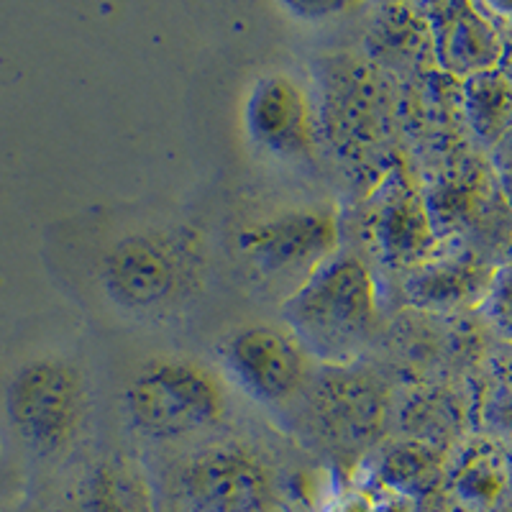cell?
Instances as JSON below:
<instances>
[{"label":"cell","instance_id":"52a82bcc","mask_svg":"<svg viewBox=\"0 0 512 512\" xmlns=\"http://www.w3.org/2000/svg\"><path fill=\"white\" fill-rule=\"evenodd\" d=\"M310 441L333 456L359 454L379 438L390 410L382 379L356 364L318 367L295 402Z\"/></svg>","mask_w":512,"mask_h":512},{"label":"cell","instance_id":"2e32d148","mask_svg":"<svg viewBox=\"0 0 512 512\" xmlns=\"http://www.w3.org/2000/svg\"><path fill=\"white\" fill-rule=\"evenodd\" d=\"M397 16H390L384 8V16L374 24L372 36H369V57L382 70L390 72L392 62H413V54L423 44L431 47V36L425 26L423 13L410 16L408 8H395Z\"/></svg>","mask_w":512,"mask_h":512},{"label":"cell","instance_id":"30bf717a","mask_svg":"<svg viewBox=\"0 0 512 512\" xmlns=\"http://www.w3.org/2000/svg\"><path fill=\"white\" fill-rule=\"evenodd\" d=\"M241 123L246 141L274 162L305 164L320 149L313 90L292 72L256 77L244 95Z\"/></svg>","mask_w":512,"mask_h":512},{"label":"cell","instance_id":"5bb4252c","mask_svg":"<svg viewBox=\"0 0 512 512\" xmlns=\"http://www.w3.org/2000/svg\"><path fill=\"white\" fill-rule=\"evenodd\" d=\"M492 274L495 269H487L474 254H438L433 249L405 272V295L420 310H451L469 300L482 303Z\"/></svg>","mask_w":512,"mask_h":512},{"label":"cell","instance_id":"7c38bea8","mask_svg":"<svg viewBox=\"0 0 512 512\" xmlns=\"http://www.w3.org/2000/svg\"><path fill=\"white\" fill-rule=\"evenodd\" d=\"M431 36V54L443 72L469 80L500 67L505 41L479 6L436 3L420 8Z\"/></svg>","mask_w":512,"mask_h":512},{"label":"cell","instance_id":"e0dca14e","mask_svg":"<svg viewBox=\"0 0 512 512\" xmlns=\"http://www.w3.org/2000/svg\"><path fill=\"white\" fill-rule=\"evenodd\" d=\"M479 308L489 326L512 344V259L495 269Z\"/></svg>","mask_w":512,"mask_h":512},{"label":"cell","instance_id":"d6986e66","mask_svg":"<svg viewBox=\"0 0 512 512\" xmlns=\"http://www.w3.org/2000/svg\"><path fill=\"white\" fill-rule=\"evenodd\" d=\"M497 70H500V75L505 77L507 85L512 88V47H505V52H502V59H500V67H497Z\"/></svg>","mask_w":512,"mask_h":512},{"label":"cell","instance_id":"4fadbf2b","mask_svg":"<svg viewBox=\"0 0 512 512\" xmlns=\"http://www.w3.org/2000/svg\"><path fill=\"white\" fill-rule=\"evenodd\" d=\"M157 492L139 461L103 456L77 474L52 512H157Z\"/></svg>","mask_w":512,"mask_h":512},{"label":"cell","instance_id":"277c9868","mask_svg":"<svg viewBox=\"0 0 512 512\" xmlns=\"http://www.w3.org/2000/svg\"><path fill=\"white\" fill-rule=\"evenodd\" d=\"M313 98L320 141L338 162L356 172L395 164L390 162V144L400 103L392 72L367 57L333 54L320 59Z\"/></svg>","mask_w":512,"mask_h":512},{"label":"cell","instance_id":"3957f363","mask_svg":"<svg viewBox=\"0 0 512 512\" xmlns=\"http://www.w3.org/2000/svg\"><path fill=\"white\" fill-rule=\"evenodd\" d=\"M341 236L336 205L295 200L241 218L228 236V254L246 285L282 305L341 249Z\"/></svg>","mask_w":512,"mask_h":512},{"label":"cell","instance_id":"ba28073f","mask_svg":"<svg viewBox=\"0 0 512 512\" xmlns=\"http://www.w3.org/2000/svg\"><path fill=\"white\" fill-rule=\"evenodd\" d=\"M223 382L269 410L290 408L308 387L315 367L295 333L282 323H246L216 344Z\"/></svg>","mask_w":512,"mask_h":512},{"label":"cell","instance_id":"9c48e42d","mask_svg":"<svg viewBox=\"0 0 512 512\" xmlns=\"http://www.w3.org/2000/svg\"><path fill=\"white\" fill-rule=\"evenodd\" d=\"M175 512H277L280 487L259 451L241 443H213L177 469Z\"/></svg>","mask_w":512,"mask_h":512},{"label":"cell","instance_id":"8fae6325","mask_svg":"<svg viewBox=\"0 0 512 512\" xmlns=\"http://www.w3.org/2000/svg\"><path fill=\"white\" fill-rule=\"evenodd\" d=\"M359 205V241L387 269L408 272L433 251L431 213L402 162L392 164Z\"/></svg>","mask_w":512,"mask_h":512},{"label":"cell","instance_id":"ac0fdd59","mask_svg":"<svg viewBox=\"0 0 512 512\" xmlns=\"http://www.w3.org/2000/svg\"><path fill=\"white\" fill-rule=\"evenodd\" d=\"M482 413L497 428H512V372L492 377Z\"/></svg>","mask_w":512,"mask_h":512},{"label":"cell","instance_id":"6da1fadb","mask_svg":"<svg viewBox=\"0 0 512 512\" xmlns=\"http://www.w3.org/2000/svg\"><path fill=\"white\" fill-rule=\"evenodd\" d=\"M208 246L190 226H149L105 249L98 282L105 300L139 320L175 318L205 290Z\"/></svg>","mask_w":512,"mask_h":512},{"label":"cell","instance_id":"8992f818","mask_svg":"<svg viewBox=\"0 0 512 512\" xmlns=\"http://www.w3.org/2000/svg\"><path fill=\"white\" fill-rule=\"evenodd\" d=\"M6 413L31 454L64 456L88 423V379L64 356L26 361L8 382Z\"/></svg>","mask_w":512,"mask_h":512},{"label":"cell","instance_id":"9a60e30c","mask_svg":"<svg viewBox=\"0 0 512 512\" xmlns=\"http://www.w3.org/2000/svg\"><path fill=\"white\" fill-rule=\"evenodd\" d=\"M464 105L482 139H500L512 126V88L500 70L464 80Z\"/></svg>","mask_w":512,"mask_h":512},{"label":"cell","instance_id":"7a4b0ae2","mask_svg":"<svg viewBox=\"0 0 512 512\" xmlns=\"http://www.w3.org/2000/svg\"><path fill=\"white\" fill-rule=\"evenodd\" d=\"M280 320L320 367L356 364L382 326L377 274L361 254L338 249L280 305Z\"/></svg>","mask_w":512,"mask_h":512},{"label":"cell","instance_id":"5b68a950","mask_svg":"<svg viewBox=\"0 0 512 512\" xmlns=\"http://www.w3.org/2000/svg\"><path fill=\"white\" fill-rule=\"evenodd\" d=\"M128 431L149 443L208 436L228 415L226 382L216 369L187 356L144 361L121 392Z\"/></svg>","mask_w":512,"mask_h":512},{"label":"cell","instance_id":"ffe728a7","mask_svg":"<svg viewBox=\"0 0 512 512\" xmlns=\"http://www.w3.org/2000/svg\"><path fill=\"white\" fill-rule=\"evenodd\" d=\"M157 512H175L172 507H157Z\"/></svg>","mask_w":512,"mask_h":512}]
</instances>
